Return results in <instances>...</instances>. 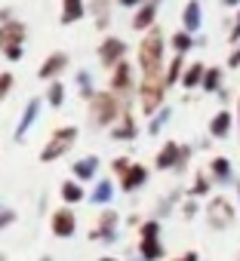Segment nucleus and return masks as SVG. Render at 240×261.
<instances>
[{
  "instance_id": "36",
  "label": "nucleus",
  "mask_w": 240,
  "mask_h": 261,
  "mask_svg": "<svg viewBox=\"0 0 240 261\" xmlns=\"http://www.w3.org/2000/svg\"><path fill=\"white\" fill-rule=\"evenodd\" d=\"M237 126H240V95H237Z\"/></svg>"
},
{
  "instance_id": "24",
  "label": "nucleus",
  "mask_w": 240,
  "mask_h": 261,
  "mask_svg": "<svg viewBox=\"0 0 240 261\" xmlns=\"http://www.w3.org/2000/svg\"><path fill=\"white\" fill-rule=\"evenodd\" d=\"M136 136V126H133V117L127 114V120H124V126H120L117 129V133H114V139H133Z\"/></svg>"
},
{
  "instance_id": "9",
  "label": "nucleus",
  "mask_w": 240,
  "mask_h": 261,
  "mask_svg": "<svg viewBox=\"0 0 240 261\" xmlns=\"http://www.w3.org/2000/svg\"><path fill=\"white\" fill-rule=\"evenodd\" d=\"M231 126H234V114L228 108H222L212 120H209V136L212 139H228L231 136Z\"/></svg>"
},
{
  "instance_id": "28",
  "label": "nucleus",
  "mask_w": 240,
  "mask_h": 261,
  "mask_svg": "<svg viewBox=\"0 0 240 261\" xmlns=\"http://www.w3.org/2000/svg\"><path fill=\"white\" fill-rule=\"evenodd\" d=\"M62 197L74 203V200H80V197H83V191H80L77 185H65V188H62Z\"/></svg>"
},
{
  "instance_id": "6",
  "label": "nucleus",
  "mask_w": 240,
  "mask_h": 261,
  "mask_svg": "<svg viewBox=\"0 0 240 261\" xmlns=\"http://www.w3.org/2000/svg\"><path fill=\"white\" fill-rule=\"evenodd\" d=\"M185 160H188V148H179L176 142H170L157 157V169H173V166H182Z\"/></svg>"
},
{
  "instance_id": "33",
  "label": "nucleus",
  "mask_w": 240,
  "mask_h": 261,
  "mask_svg": "<svg viewBox=\"0 0 240 261\" xmlns=\"http://www.w3.org/2000/svg\"><path fill=\"white\" fill-rule=\"evenodd\" d=\"M176 261H200V258H197V252H185V255L176 258Z\"/></svg>"
},
{
  "instance_id": "34",
  "label": "nucleus",
  "mask_w": 240,
  "mask_h": 261,
  "mask_svg": "<svg viewBox=\"0 0 240 261\" xmlns=\"http://www.w3.org/2000/svg\"><path fill=\"white\" fill-rule=\"evenodd\" d=\"M222 7H228V10H234V7H237V10H240V0H222Z\"/></svg>"
},
{
  "instance_id": "16",
  "label": "nucleus",
  "mask_w": 240,
  "mask_h": 261,
  "mask_svg": "<svg viewBox=\"0 0 240 261\" xmlns=\"http://www.w3.org/2000/svg\"><path fill=\"white\" fill-rule=\"evenodd\" d=\"M170 43H173V49H176V56H185L188 49H194V34H188V31H176L173 37H170Z\"/></svg>"
},
{
  "instance_id": "18",
  "label": "nucleus",
  "mask_w": 240,
  "mask_h": 261,
  "mask_svg": "<svg viewBox=\"0 0 240 261\" xmlns=\"http://www.w3.org/2000/svg\"><path fill=\"white\" fill-rule=\"evenodd\" d=\"M53 230H56L59 237H68V233L74 230V215H71V212H56V218H53Z\"/></svg>"
},
{
  "instance_id": "3",
  "label": "nucleus",
  "mask_w": 240,
  "mask_h": 261,
  "mask_svg": "<svg viewBox=\"0 0 240 261\" xmlns=\"http://www.w3.org/2000/svg\"><path fill=\"white\" fill-rule=\"evenodd\" d=\"M117 111H120V101L114 98V95H108V92H99V95H92V120L102 126V123H111L114 117H117Z\"/></svg>"
},
{
  "instance_id": "35",
  "label": "nucleus",
  "mask_w": 240,
  "mask_h": 261,
  "mask_svg": "<svg viewBox=\"0 0 240 261\" xmlns=\"http://www.w3.org/2000/svg\"><path fill=\"white\" fill-rule=\"evenodd\" d=\"M120 4H124V7H136V4H139V0H120Z\"/></svg>"
},
{
  "instance_id": "26",
  "label": "nucleus",
  "mask_w": 240,
  "mask_h": 261,
  "mask_svg": "<svg viewBox=\"0 0 240 261\" xmlns=\"http://www.w3.org/2000/svg\"><path fill=\"white\" fill-rule=\"evenodd\" d=\"M92 200H95V203H105V200H111V185H108V181H102V185L95 188Z\"/></svg>"
},
{
  "instance_id": "23",
  "label": "nucleus",
  "mask_w": 240,
  "mask_h": 261,
  "mask_svg": "<svg viewBox=\"0 0 240 261\" xmlns=\"http://www.w3.org/2000/svg\"><path fill=\"white\" fill-rule=\"evenodd\" d=\"M34 117H37V101H31V105H28V111H25V117H22V123H19V133H16L19 139L28 133V126H31V120H34Z\"/></svg>"
},
{
  "instance_id": "19",
  "label": "nucleus",
  "mask_w": 240,
  "mask_h": 261,
  "mask_svg": "<svg viewBox=\"0 0 240 261\" xmlns=\"http://www.w3.org/2000/svg\"><path fill=\"white\" fill-rule=\"evenodd\" d=\"M163 255V246L157 243V237H142V258L145 261H157Z\"/></svg>"
},
{
  "instance_id": "2",
  "label": "nucleus",
  "mask_w": 240,
  "mask_h": 261,
  "mask_svg": "<svg viewBox=\"0 0 240 261\" xmlns=\"http://www.w3.org/2000/svg\"><path fill=\"white\" fill-rule=\"evenodd\" d=\"M22 40H25V28L22 25H7V28H0V49H4L13 62L22 59Z\"/></svg>"
},
{
  "instance_id": "22",
  "label": "nucleus",
  "mask_w": 240,
  "mask_h": 261,
  "mask_svg": "<svg viewBox=\"0 0 240 261\" xmlns=\"http://www.w3.org/2000/svg\"><path fill=\"white\" fill-rule=\"evenodd\" d=\"M170 114H173L170 108H160V111H157V117H151V126H148V133H151V136H157V133H160V129L166 126V120H170Z\"/></svg>"
},
{
  "instance_id": "31",
  "label": "nucleus",
  "mask_w": 240,
  "mask_h": 261,
  "mask_svg": "<svg viewBox=\"0 0 240 261\" xmlns=\"http://www.w3.org/2000/svg\"><path fill=\"white\" fill-rule=\"evenodd\" d=\"M228 68H240V43L231 49V56H228Z\"/></svg>"
},
{
  "instance_id": "21",
  "label": "nucleus",
  "mask_w": 240,
  "mask_h": 261,
  "mask_svg": "<svg viewBox=\"0 0 240 261\" xmlns=\"http://www.w3.org/2000/svg\"><path fill=\"white\" fill-rule=\"evenodd\" d=\"M83 16V0H65V13H62V22H77Z\"/></svg>"
},
{
  "instance_id": "7",
  "label": "nucleus",
  "mask_w": 240,
  "mask_h": 261,
  "mask_svg": "<svg viewBox=\"0 0 240 261\" xmlns=\"http://www.w3.org/2000/svg\"><path fill=\"white\" fill-rule=\"evenodd\" d=\"M203 25V13H200V0H188L185 10H182V31L197 34Z\"/></svg>"
},
{
  "instance_id": "17",
  "label": "nucleus",
  "mask_w": 240,
  "mask_h": 261,
  "mask_svg": "<svg viewBox=\"0 0 240 261\" xmlns=\"http://www.w3.org/2000/svg\"><path fill=\"white\" fill-rule=\"evenodd\" d=\"M145 178H148L145 166H130V172L124 175V191H136L139 185H145Z\"/></svg>"
},
{
  "instance_id": "12",
  "label": "nucleus",
  "mask_w": 240,
  "mask_h": 261,
  "mask_svg": "<svg viewBox=\"0 0 240 261\" xmlns=\"http://www.w3.org/2000/svg\"><path fill=\"white\" fill-rule=\"evenodd\" d=\"M203 74H206V65H203V62H194V65L182 74V86H185V89L203 86Z\"/></svg>"
},
{
  "instance_id": "27",
  "label": "nucleus",
  "mask_w": 240,
  "mask_h": 261,
  "mask_svg": "<svg viewBox=\"0 0 240 261\" xmlns=\"http://www.w3.org/2000/svg\"><path fill=\"white\" fill-rule=\"evenodd\" d=\"M206 191H209V181H206V175H197V181H194L191 194H194V197H203Z\"/></svg>"
},
{
  "instance_id": "13",
  "label": "nucleus",
  "mask_w": 240,
  "mask_h": 261,
  "mask_svg": "<svg viewBox=\"0 0 240 261\" xmlns=\"http://www.w3.org/2000/svg\"><path fill=\"white\" fill-rule=\"evenodd\" d=\"M114 89L117 92H130V86H133V71H130V65L127 62H120L117 65V71H114Z\"/></svg>"
},
{
  "instance_id": "5",
  "label": "nucleus",
  "mask_w": 240,
  "mask_h": 261,
  "mask_svg": "<svg viewBox=\"0 0 240 261\" xmlns=\"http://www.w3.org/2000/svg\"><path fill=\"white\" fill-rule=\"evenodd\" d=\"M74 136H77V133H74V126L59 129V133L53 136V142L46 145V151H43V160H56L59 154H65V151H68V145L74 142Z\"/></svg>"
},
{
  "instance_id": "30",
  "label": "nucleus",
  "mask_w": 240,
  "mask_h": 261,
  "mask_svg": "<svg viewBox=\"0 0 240 261\" xmlns=\"http://www.w3.org/2000/svg\"><path fill=\"white\" fill-rule=\"evenodd\" d=\"M10 89H13V77L10 74H0V98H4Z\"/></svg>"
},
{
  "instance_id": "25",
  "label": "nucleus",
  "mask_w": 240,
  "mask_h": 261,
  "mask_svg": "<svg viewBox=\"0 0 240 261\" xmlns=\"http://www.w3.org/2000/svg\"><path fill=\"white\" fill-rule=\"evenodd\" d=\"M74 172H77L80 178H89V175L95 172V157H89V160H83V163H77V166H74Z\"/></svg>"
},
{
  "instance_id": "11",
  "label": "nucleus",
  "mask_w": 240,
  "mask_h": 261,
  "mask_svg": "<svg viewBox=\"0 0 240 261\" xmlns=\"http://www.w3.org/2000/svg\"><path fill=\"white\" fill-rule=\"evenodd\" d=\"M157 4H160V0H148V4L139 10V16L133 19V28H136V31L151 28V22H154V16H157Z\"/></svg>"
},
{
  "instance_id": "29",
  "label": "nucleus",
  "mask_w": 240,
  "mask_h": 261,
  "mask_svg": "<svg viewBox=\"0 0 240 261\" xmlns=\"http://www.w3.org/2000/svg\"><path fill=\"white\" fill-rule=\"evenodd\" d=\"M228 40H231V46L240 43V10H237V16H234V28H231V34H228Z\"/></svg>"
},
{
  "instance_id": "10",
  "label": "nucleus",
  "mask_w": 240,
  "mask_h": 261,
  "mask_svg": "<svg viewBox=\"0 0 240 261\" xmlns=\"http://www.w3.org/2000/svg\"><path fill=\"white\" fill-rule=\"evenodd\" d=\"M209 172H212V178H215L219 185H231V181H234V166H231L228 157H215V160L209 163Z\"/></svg>"
},
{
  "instance_id": "8",
  "label": "nucleus",
  "mask_w": 240,
  "mask_h": 261,
  "mask_svg": "<svg viewBox=\"0 0 240 261\" xmlns=\"http://www.w3.org/2000/svg\"><path fill=\"white\" fill-rule=\"evenodd\" d=\"M124 53H127V43L117 40V37H108L102 43V49H99V56H102L105 65H120V62H124Z\"/></svg>"
},
{
  "instance_id": "14",
  "label": "nucleus",
  "mask_w": 240,
  "mask_h": 261,
  "mask_svg": "<svg viewBox=\"0 0 240 261\" xmlns=\"http://www.w3.org/2000/svg\"><path fill=\"white\" fill-rule=\"evenodd\" d=\"M182 68H185V56H173V62H170V68L163 71V80H166V89H170V86H176V83L182 80V74H185Z\"/></svg>"
},
{
  "instance_id": "32",
  "label": "nucleus",
  "mask_w": 240,
  "mask_h": 261,
  "mask_svg": "<svg viewBox=\"0 0 240 261\" xmlns=\"http://www.w3.org/2000/svg\"><path fill=\"white\" fill-rule=\"evenodd\" d=\"M62 95H65V92H62V86L56 83V86L50 89V101H53V105H62Z\"/></svg>"
},
{
  "instance_id": "20",
  "label": "nucleus",
  "mask_w": 240,
  "mask_h": 261,
  "mask_svg": "<svg viewBox=\"0 0 240 261\" xmlns=\"http://www.w3.org/2000/svg\"><path fill=\"white\" fill-rule=\"evenodd\" d=\"M65 65H68V59H65L62 53H56V56H53V59H50L43 68H40V77H43V80H50V77H53V74H59Z\"/></svg>"
},
{
  "instance_id": "4",
  "label": "nucleus",
  "mask_w": 240,
  "mask_h": 261,
  "mask_svg": "<svg viewBox=\"0 0 240 261\" xmlns=\"http://www.w3.org/2000/svg\"><path fill=\"white\" fill-rule=\"evenodd\" d=\"M206 215H209V224L219 227V230L234 221V209H231V203H228L225 197H215V200L206 206Z\"/></svg>"
},
{
  "instance_id": "1",
  "label": "nucleus",
  "mask_w": 240,
  "mask_h": 261,
  "mask_svg": "<svg viewBox=\"0 0 240 261\" xmlns=\"http://www.w3.org/2000/svg\"><path fill=\"white\" fill-rule=\"evenodd\" d=\"M139 65L145 77H163V34L151 28L139 46Z\"/></svg>"
},
{
  "instance_id": "15",
  "label": "nucleus",
  "mask_w": 240,
  "mask_h": 261,
  "mask_svg": "<svg viewBox=\"0 0 240 261\" xmlns=\"http://www.w3.org/2000/svg\"><path fill=\"white\" fill-rule=\"evenodd\" d=\"M222 80H225V71L215 65V68H206V74H203V92H219L222 89Z\"/></svg>"
}]
</instances>
